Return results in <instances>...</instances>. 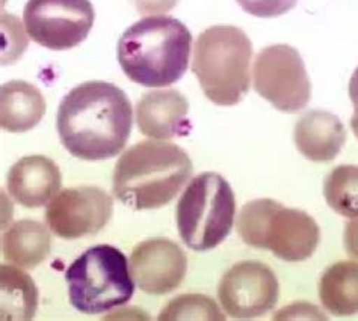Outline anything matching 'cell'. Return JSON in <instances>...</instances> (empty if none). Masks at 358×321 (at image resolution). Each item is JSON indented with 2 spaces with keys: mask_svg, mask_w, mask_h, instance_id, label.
<instances>
[{
  "mask_svg": "<svg viewBox=\"0 0 358 321\" xmlns=\"http://www.w3.org/2000/svg\"><path fill=\"white\" fill-rule=\"evenodd\" d=\"M134 110L126 92L114 83L94 80L73 88L56 113L61 144L87 162L114 158L130 137Z\"/></svg>",
  "mask_w": 358,
  "mask_h": 321,
  "instance_id": "cell-1",
  "label": "cell"
},
{
  "mask_svg": "<svg viewBox=\"0 0 358 321\" xmlns=\"http://www.w3.org/2000/svg\"><path fill=\"white\" fill-rule=\"evenodd\" d=\"M192 50L189 29L174 17L150 15L124 31L118 41V62L141 87H171L183 77Z\"/></svg>",
  "mask_w": 358,
  "mask_h": 321,
  "instance_id": "cell-2",
  "label": "cell"
},
{
  "mask_svg": "<svg viewBox=\"0 0 358 321\" xmlns=\"http://www.w3.org/2000/svg\"><path fill=\"white\" fill-rule=\"evenodd\" d=\"M192 171V160L180 147L166 140H144L118 158L112 191L130 209L155 210L174 200Z\"/></svg>",
  "mask_w": 358,
  "mask_h": 321,
  "instance_id": "cell-3",
  "label": "cell"
},
{
  "mask_svg": "<svg viewBox=\"0 0 358 321\" xmlns=\"http://www.w3.org/2000/svg\"><path fill=\"white\" fill-rule=\"evenodd\" d=\"M252 43L242 29L212 26L196 38L192 73L216 106H234L250 91Z\"/></svg>",
  "mask_w": 358,
  "mask_h": 321,
  "instance_id": "cell-4",
  "label": "cell"
},
{
  "mask_svg": "<svg viewBox=\"0 0 358 321\" xmlns=\"http://www.w3.org/2000/svg\"><path fill=\"white\" fill-rule=\"evenodd\" d=\"M238 232L248 246L268 249L287 262L308 260L320 241V230L312 216L274 200L245 204L238 217Z\"/></svg>",
  "mask_w": 358,
  "mask_h": 321,
  "instance_id": "cell-5",
  "label": "cell"
},
{
  "mask_svg": "<svg viewBox=\"0 0 358 321\" xmlns=\"http://www.w3.org/2000/svg\"><path fill=\"white\" fill-rule=\"evenodd\" d=\"M65 279L70 304L88 315L126 305L135 292L126 255L110 244H99L83 252L70 264Z\"/></svg>",
  "mask_w": 358,
  "mask_h": 321,
  "instance_id": "cell-6",
  "label": "cell"
},
{
  "mask_svg": "<svg viewBox=\"0 0 358 321\" xmlns=\"http://www.w3.org/2000/svg\"><path fill=\"white\" fill-rule=\"evenodd\" d=\"M236 219V200L220 174L195 177L177 202L176 222L180 239L196 252L210 251L229 237Z\"/></svg>",
  "mask_w": 358,
  "mask_h": 321,
  "instance_id": "cell-7",
  "label": "cell"
},
{
  "mask_svg": "<svg viewBox=\"0 0 358 321\" xmlns=\"http://www.w3.org/2000/svg\"><path fill=\"white\" fill-rule=\"evenodd\" d=\"M252 87L262 98L277 110L298 113L312 98V83L303 58L287 44H275L263 49L252 68Z\"/></svg>",
  "mask_w": 358,
  "mask_h": 321,
  "instance_id": "cell-8",
  "label": "cell"
},
{
  "mask_svg": "<svg viewBox=\"0 0 358 321\" xmlns=\"http://www.w3.org/2000/svg\"><path fill=\"white\" fill-rule=\"evenodd\" d=\"M90 0H27L23 11L26 32L49 50H70L85 41L94 26Z\"/></svg>",
  "mask_w": 358,
  "mask_h": 321,
  "instance_id": "cell-9",
  "label": "cell"
},
{
  "mask_svg": "<svg viewBox=\"0 0 358 321\" xmlns=\"http://www.w3.org/2000/svg\"><path fill=\"white\" fill-rule=\"evenodd\" d=\"M114 213V201L99 187L82 186L62 191L47 205L45 223L65 240L99 234Z\"/></svg>",
  "mask_w": 358,
  "mask_h": 321,
  "instance_id": "cell-10",
  "label": "cell"
},
{
  "mask_svg": "<svg viewBox=\"0 0 358 321\" xmlns=\"http://www.w3.org/2000/svg\"><path fill=\"white\" fill-rule=\"evenodd\" d=\"M280 287L275 273L266 264L242 261L222 276L218 297L225 314L234 320L265 315L278 301Z\"/></svg>",
  "mask_w": 358,
  "mask_h": 321,
  "instance_id": "cell-11",
  "label": "cell"
},
{
  "mask_svg": "<svg viewBox=\"0 0 358 321\" xmlns=\"http://www.w3.org/2000/svg\"><path fill=\"white\" fill-rule=\"evenodd\" d=\"M186 271V253L173 240L150 239L131 251V278L147 294L164 296L174 291L180 287Z\"/></svg>",
  "mask_w": 358,
  "mask_h": 321,
  "instance_id": "cell-12",
  "label": "cell"
},
{
  "mask_svg": "<svg viewBox=\"0 0 358 321\" xmlns=\"http://www.w3.org/2000/svg\"><path fill=\"white\" fill-rule=\"evenodd\" d=\"M136 124L141 133L156 140L185 137L191 133L189 103L176 89L147 92L136 105Z\"/></svg>",
  "mask_w": 358,
  "mask_h": 321,
  "instance_id": "cell-13",
  "label": "cell"
},
{
  "mask_svg": "<svg viewBox=\"0 0 358 321\" xmlns=\"http://www.w3.org/2000/svg\"><path fill=\"white\" fill-rule=\"evenodd\" d=\"M62 175L58 165L44 156H27L15 162L6 175L8 192L17 204L38 209L59 193Z\"/></svg>",
  "mask_w": 358,
  "mask_h": 321,
  "instance_id": "cell-14",
  "label": "cell"
},
{
  "mask_svg": "<svg viewBox=\"0 0 358 321\" xmlns=\"http://www.w3.org/2000/svg\"><path fill=\"white\" fill-rule=\"evenodd\" d=\"M294 140L298 151L312 162H329L346 142L343 122L327 110H308L295 124Z\"/></svg>",
  "mask_w": 358,
  "mask_h": 321,
  "instance_id": "cell-15",
  "label": "cell"
},
{
  "mask_svg": "<svg viewBox=\"0 0 358 321\" xmlns=\"http://www.w3.org/2000/svg\"><path fill=\"white\" fill-rule=\"evenodd\" d=\"M45 113L41 91L24 80H11L0 89V126L9 133H26Z\"/></svg>",
  "mask_w": 358,
  "mask_h": 321,
  "instance_id": "cell-16",
  "label": "cell"
},
{
  "mask_svg": "<svg viewBox=\"0 0 358 321\" xmlns=\"http://www.w3.org/2000/svg\"><path fill=\"white\" fill-rule=\"evenodd\" d=\"M49 230L40 222L22 219L15 222L2 237L3 258L22 269H34L50 253Z\"/></svg>",
  "mask_w": 358,
  "mask_h": 321,
  "instance_id": "cell-17",
  "label": "cell"
},
{
  "mask_svg": "<svg viewBox=\"0 0 358 321\" xmlns=\"http://www.w3.org/2000/svg\"><path fill=\"white\" fill-rule=\"evenodd\" d=\"M319 299L333 315L358 314V262L341 261L329 266L319 281Z\"/></svg>",
  "mask_w": 358,
  "mask_h": 321,
  "instance_id": "cell-18",
  "label": "cell"
},
{
  "mask_svg": "<svg viewBox=\"0 0 358 321\" xmlns=\"http://www.w3.org/2000/svg\"><path fill=\"white\" fill-rule=\"evenodd\" d=\"M20 269L5 264L0 267L2 320H32L38 308V288L32 278Z\"/></svg>",
  "mask_w": 358,
  "mask_h": 321,
  "instance_id": "cell-19",
  "label": "cell"
},
{
  "mask_svg": "<svg viewBox=\"0 0 358 321\" xmlns=\"http://www.w3.org/2000/svg\"><path fill=\"white\" fill-rule=\"evenodd\" d=\"M324 196L337 214L348 219L358 217V166L334 167L324 181Z\"/></svg>",
  "mask_w": 358,
  "mask_h": 321,
  "instance_id": "cell-20",
  "label": "cell"
},
{
  "mask_svg": "<svg viewBox=\"0 0 358 321\" xmlns=\"http://www.w3.org/2000/svg\"><path fill=\"white\" fill-rule=\"evenodd\" d=\"M160 321L176 320H207V321H224L225 317L216 301L201 294H185L178 296L160 311L157 317Z\"/></svg>",
  "mask_w": 358,
  "mask_h": 321,
  "instance_id": "cell-21",
  "label": "cell"
},
{
  "mask_svg": "<svg viewBox=\"0 0 358 321\" xmlns=\"http://www.w3.org/2000/svg\"><path fill=\"white\" fill-rule=\"evenodd\" d=\"M245 13L254 17L272 18L292 11L298 0H236Z\"/></svg>",
  "mask_w": 358,
  "mask_h": 321,
  "instance_id": "cell-22",
  "label": "cell"
},
{
  "mask_svg": "<svg viewBox=\"0 0 358 321\" xmlns=\"http://www.w3.org/2000/svg\"><path fill=\"white\" fill-rule=\"evenodd\" d=\"M139 14H166L180 0H130Z\"/></svg>",
  "mask_w": 358,
  "mask_h": 321,
  "instance_id": "cell-23",
  "label": "cell"
},
{
  "mask_svg": "<svg viewBox=\"0 0 358 321\" xmlns=\"http://www.w3.org/2000/svg\"><path fill=\"white\" fill-rule=\"evenodd\" d=\"M345 249L351 255L352 258L358 260V217L354 219L345 226Z\"/></svg>",
  "mask_w": 358,
  "mask_h": 321,
  "instance_id": "cell-24",
  "label": "cell"
},
{
  "mask_svg": "<svg viewBox=\"0 0 358 321\" xmlns=\"http://www.w3.org/2000/svg\"><path fill=\"white\" fill-rule=\"evenodd\" d=\"M350 98L354 105V115L351 118V128L358 139V68L354 71L350 82Z\"/></svg>",
  "mask_w": 358,
  "mask_h": 321,
  "instance_id": "cell-25",
  "label": "cell"
}]
</instances>
